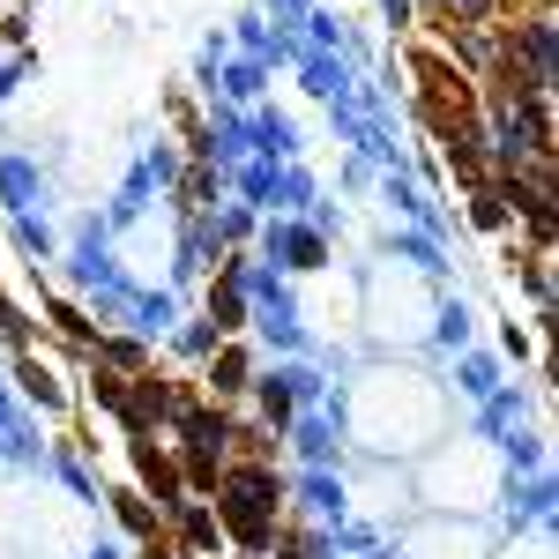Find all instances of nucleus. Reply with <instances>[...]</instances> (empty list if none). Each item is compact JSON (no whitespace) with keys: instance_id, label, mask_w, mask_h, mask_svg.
Wrapping results in <instances>:
<instances>
[{"instance_id":"nucleus-16","label":"nucleus","mask_w":559,"mask_h":559,"mask_svg":"<svg viewBox=\"0 0 559 559\" xmlns=\"http://www.w3.org/2000/svg\"><path fill=\"white\" fill-rule=\"evenodd\" d=\"M142 559H179V552H173V537H142Z\"/></svg>"},{"instance_id":"nucleus-7","label":"nucleus","mask_w":559,"mask_h":559,"mask_svg":"<svg viewBox=\"0 0 559 559\" xmlns=\"http://www.w3.org/2000/svg\"><path fill=\"white\" fill-rule=\"evenodd\" d=\"M179 545H187V552H216V515L210 508H179Z\"/></svg>"},{"instance_id":"nucleus-11","label":"nucleus","mask_w":559,"mask_h":559,"mask_svg":"<svg viewBox=\"0 0 559 559\" xmlns=\"http://www.w3.org/2000/svg\"><path fill=\"white\" fill-rule=\"evenodd\" d=\"M471 216H477V231H508V202L485 187V194H471Z\"/></svg>"},{"instance_id":"nucleus-9","label":"nucleus","mask_w":559,"mask_h":559,"mask_svg":"<svg viewBox=\"0 0 559 559\" xmlns=\"http://www.w3.org/2000/svg\"><path fill=\"white\" fill-rule=\"evenodd\" d=\"M261 426H269V432L292 426V388H284V381H261Z\"/></svg>"},{"instance_id":"nucleus-2","label":"nucleus","mask_w":559,"mask_h":559,"mask_svg":"<svg viewBox=\"0 0 559 559\" xmlns=\"http://www.w3.org/2000/svg\"><path fill=\"white\" fill-rule=\"evenodd\" d=\"M128 455H134V485H142V500H150L157 515H179V508H187V485H179L173 448H157V432H150V440H134Z\"/></svg>"},{"instance_id":"nucleus-15","label":"nucleus","mask_w":559,"mask_h":559,"mask_svg":"<svg viewBox=\"0 0 559 559\" xmlns=\"http://www.w3.org/2000/svg\"><path fill=\"white\" fill-rule=\"evenodd\" d=\"M97 358H112V366H128V373H142V350H134V344H97Z\"/></svg>"},{"instance_id":"nucleus-10","label":"nucleus","mask_w":559,"mask_h":559,"mask_svg":"<svg viewBox=\"0 0 559 559\" xmlns=\"http://www.w3.org/2000/svg\"><path fill=\"white\" fill-rule=\"evenodd\" d=\"M23 388H31V395H38L45 411H60V381H52V366H38V358H31V350H23Z\"/></svg>"},{"instance_id":"nucleus-4","label":"nucleus","mask_w":559,"mask_h":559,"mask_svg":"<svg viewBox=\"0 0 559 559\" xmlns=\"http://www.w3.org/2000/svg\"><path fill=\"white\" fill-rule=\"evenodd\" d=\"M239 313H247V306H239V276L224 269V276L210 284V329L216 336H239Z\"/></svg>"},{"instance_id":"nucleus-6","label":"nucleus","mask_w":559,"mask_h":559,"mask_svg":"<svg viewBox=\"0 0 559 559\" xmlns=\"http://www.w3.org/2000/svg\"><path fill=\"white\" fill-rule=\"evenodd\" d=\"M247 373H254V366H247V350L224 344V350H216V366H210V388H216V395H239V388H247Z\"/></svg>"},{"instance_id":"nucleus-5","label":"nucleus","mask_w":559,"mask_h":559,"mask_svg":"<svg viewBox=\"0 0 559 559\" xmlns=\"http://www.w3.org/2000/svg\"><path fill=\"white\" fill-rule=\"evenodd\" d=\"M112 508H120V522H128L134 537H165V515L142 500V485H120V492H112Z\"/></svg>"},{"instance_id":"nucleus-14","label":"nucleus","mask_w":559,"mask_h":559,"mask_svg":"<svg viewBox=\"0 0 559 559\" xmlns=\"http://www.w3.org/2000/svg\"><path fill=\"white\" fill-rule=\"evenodd\" d=\"M52 321H60V336H75V344H90V321L75 313V306H60V299H52Z\"/></svg>"},{"instance_id":"nucleus-13","label":"nucleus","mask_w":559,"mask_h":559,"mask_svg":"<svg viewBox=\"0 0 559 559\" xmlns=\"http://www.w3.org/2000/svg\"><path fill=\"white\" fill-rule=\"evenodd\" d=\"M97 403H105V411H120V403H128V381H120V373H112V366H97Z\"/></svg>"},{"instance_id":"nucleus-17","label":"nucleus","mask_w":559,"mask_h":559,"mask_svg":"<svg viewBox=\"0 0 559 559\" xmlns=\"http://www.w3.org/2000/svg\"><path fill=\"white\" fill-rule=\"evenodd\" d=\"M239 559H261V552H239Z\"/></svg>"},{"instance_id":"nucleus-12","label":"nucleus","mask_w":559,"mask_h":559,"mask_svg":"<svg viewBox=\"0 0 559 559\" xmlns=\"http://www.w3.org/2000/svg\"><path fill=\"white\" fill-rule=\"evenodd\" d=\"M269 545H276V559H313L306 530H292V522H276V537H269Z\"/></svg>"},{"instance_id":"nucleus-1","label":"nucleus","mask_w":559,"mask_h":559,"mask_svg":"<svg viewBox=\"0 0 559 559\" xmlns=\"http://www.w3.org/2000/svg\"><path fill=\"white\" fill-rule=\"evenodd\" d=\"M411 75H418V112H426V128L440 134V150L448 142H485V112H477V83L448 60V52H411Z\"/></svg>"},{"instance_id":"nucleus-8","label":"nucleus","mask_w":559,"mask_h":559,"mask_svg":"<svg viewBox=\"0 0 559 559\" xmlns=\"http://www.w3.org/2000/svg\"><path fill=\"white\" fill-rule=\"evenodd\" d=\"M224 440L239 448V463H269V455H276V440H269V426H231Z\"/></svg>"},{"instance_id":"nucleus-3","label":"nucleus","mask_w":559,"mask_h":559,"mask_svg":"<svg viewBox=\"0 0 559 559\" xmlns=\"http://www.w3.org/2000/svg\"><path fill=\"white\" fill-rule=\"evenodd\" d=\"M179 485L187 492H216V477H224V463H216V448H194V440H179Z\"/></svg>"}]
</instances>
